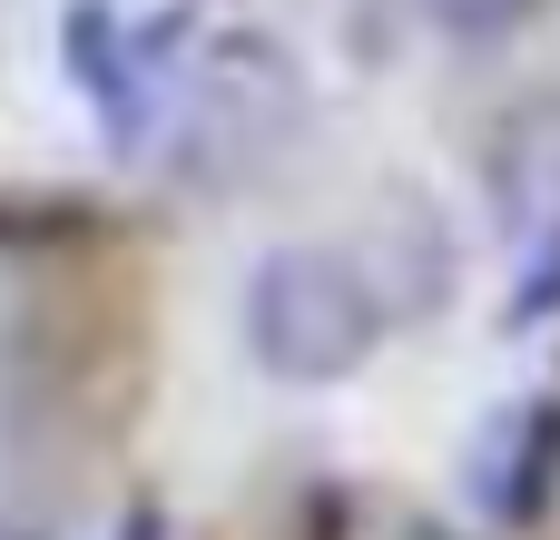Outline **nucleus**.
Instances as JSON below:
<instances>
[{
    "label": "nucleus",
    "instance_id": "1",
    "mask_svg": "<svg viewBox=\"0 0 560 540\" xmlns=\"http://www.w3.org/2000/svg\"><path fill=\"white\" fill-rule=\"evenodd\" d=\"M384 295L345 246H276L246 275V354L276 384H345L384 344Z\"/></svg>",
    "mask_w": 560,
    "mask_h": 540
},
{
    "label": "nucleus",
    "instance_id": "4",
    "mask_svg": "<svg viewBox=\"0 0 560 540\" xmlns=\"http://www.w3.org/2000/svg\"><path fill=\"white\" fill-rule=\"evenodd\" d=\"M463 472H472V502L502 531H541L560 502V403H502Z\"/></svg>",
    "mask_w": 560,
    "mask_h": 540
},
{
    "label": "nucleus",
    "instance_id": "8",
    "mask_svg": "<svg viewBox=\"0 0 560 540\" xmlns=\"http://www.w3.org/2000/svg\"><path fill=\"white\" fill-rule=\"evenodd\" d=\"M118 540H167V512H158V502H148V492H138V502H128V512H118Z\"/></svg>",
    "mask_w": 560,
    "mask_h": 540
},
{
    "label": "nucleus",
    "instance_id": "6",
    "mask_svg": "<svg viewBox=\"0 0 560 540\" xmlns=\"http://www.w3.org/2000/svg\"><path fill=\"white\" fill-rule=\"evenodd\" d=\"M512 256L522 266H512V295H502V334H532V325L560 315V226L532 236V246H512Z\"/></svg>",
    "mask_w": 560,
    "mask_h": 540
},
{
    "label": "nucleus",
    "instance_id": "5",
    "mask_svg": "<svg viewBox=\"0 0 560 540\" xmlns=\"http://www.w3.org/2000/svg\"><path fill=\"white\" fill-rule=\"evenodd\" d=\"M482 187H492V216H502L512 246H532V236L560 226V98H532V108H512L492 128Z\"/></svg>",
    "mask_w": 560,
    "mask_h": 540
},
{
    "label": "nucleus",
    "instance_id": "3",
    "mask_svg": "<svg viewBox=\"0 0 560 540\" xmlns=\"http://www.w3.org/2000/svg\"><path fill=\"white\" fill-rule=\"evenodd\" d=\"M177 20H187V10H167L158 30H128L108 0H69V10H59V59H69V79L98 98V128H108L118 157L148 138V108H158L148 89H158L167 49H177Z\"/></svg>",
    "mask_w": 560,
    "mask_h": 540
},
{
    "label": "nucleus",
    "instance_id": "2",
    "mask_svg": "<svg viewBox=\"0 0 560 540\" xmlns=\"http://www.w3.org/2000/svg\"><path fill=\"white\" fill-rule=\"evenodd\" d=\"M295 128H305V69L266 30H236L197 59V79L177 98V167L197 187H246L256 167L285 157Z\"/></svg>",
    "mask_w": 560,
    "mask_h": 540
},
{
    "label": "nucleus",
    "instance_id": "7",
    "mask_svg": "<svg viewBox=\"0 0 560 540\" xmlns=\"http://www.w3.org/2000/svg\"><path fill=\"white\" fill-rule=\"evenodd\" d=\"M423 10H433V30H443V39H463V49H492V39H512V30H522L541 0H423Z\"/></svg>",
    "mask_w": 560,
    "mask_h": 540
},
{
    "label": "nucleus",
    "instance_id": "9",
    "mask_svg": "<svg viewBox=\"0 0 560 540\" xmlns=\"http://www.w3.org/2000/svg\"><path fill=\"white\" fill-rule=\"evenodd\" d=\"M394 540H482V531H463V521H404Z\"/></svg>",
    "mask_w": 560,
    "mask_h": 540
}]
</instances>
